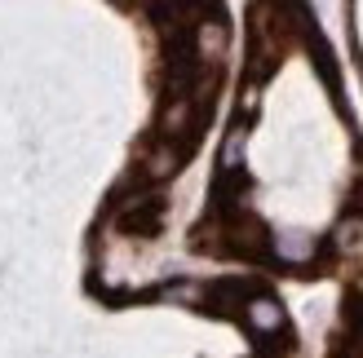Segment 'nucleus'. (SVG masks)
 <instances>
[{
  "mask_svg": "<svg viewBox=\"0 0 363 358\" xmlns=\"http://www.w3.org/2000/svg\"><path fill=\"white\" fill-rule=\"evenodd\" d=\"M244 318H248L257 332H279V328H284V310H279L270 296H252L248 306H244Z\"/></svg>",
  "mask_w": 363,
  "mask_h": 358,
  "instance_id": "nucleus-1",
  "label": "nucleus"
}]
</instances>
